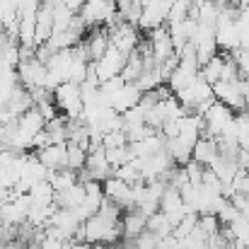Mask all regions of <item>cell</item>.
<instances>
[{
    "mask_svg": "<svg viewBox=\"0 0 249 249\" xmlns=\"http://www.w3.org/2000/svg\"><path fill=\"white\" fill-rule=\"evenodd\" d=\"M107 36H109V46H114L121 56H131L136 51V46L141 44V34H138V27L133 24H126L121 22L119 27L114 29H107Z\"/></svg>",
    "mask_w": 249,
    "mask_h": 249,
    "instance_id": "1",
    "label": "cell"
},
{
    "mask_svg": "<svg viewBox=\"0 0 249 249\" xmlns=\"http://www.w3.org/2000/svg\"><path fill=\"white\" fill-rule=\"evenodd\" d=\"M114 12H116V0H85L78 15L85 22V27H97L104 24Z\"/></svg>",
    "mask_w": 249,
    "mask_h": 249,
    "instance_id": "2",
    "label": "cell"
},
{
    "mask_svg": "<svg viewBox=\"0 0 249 249\" xmlns=\"http://www.w3.org/2000/svg\"><path fill=\"white\" fill-rule=\"evenodd\" d=\"M124 63H126V56H121L114 46H109L107 53H104L99 61H92V68H94L97 80H99V83H107V80H111V78H116V75L121 73Z\"/></svg>",
    "mask_w": 249,
    "mask_h": 249,
    "instance_id": "3",
    "label": "cell"
},
{
    "mask_svg": "<svg viewBox=\"0 0 249 249\" xmlns=\"http://www.w3.org/2000/svg\"><path fill=\"white\" fill-rule=\"evenodd\" d=\"M102 191H104V198L114 201L121 211H131L133 208V198H131V186L116 177H109L102 181Z\"/></svg>",
    "mask_w": 249,
    "mask_h": 249,
    "instance_id": "4",
    "label": "cell"
},
{
    "mask_svg": "<svg viewBox=\"0 0 249 249\" xmlns=\"http://www.w3.org/2000/svg\"><path fill=\"white\" fill-rule=\"evenodd\" d=\"M46 66L39 63L36 58L29 63H19L17 66V80L24 89H34V87H44L46 89Z\"/></svg>",
    "mask_w": 249,
    "mask_h": 249,
    "instance_id": "5",
    "label": "cell"
},
{
    "mask_svg": "<svg viewBox=\"0 0 249 249\" xmlns=\"http://www.w3.org/2000/svg\"><path fill=\"white\" fill-rule=\"evenodd\" d=\"M215 46L223 49L225 53H230L232 49L240 46L237 22H223V19H218V24H215Z\"/></svg>",
    "mask_w": 249,
    "mask_h": 249,
    "instance_id": "6",
    "label": "cell"
},
{
    "mask_svg": "<svg viewBox=\"0 0 249 249\" xmlns=\"http://www.w3.org/2000/svg\"><path fill=\"white\" fill-rule=\"evenodd\" d=\"M141 89L136 87L133 83H126L124 87H121V92L116 94V97H111V109L119 114V116H124L128 109H133V107H138V102H141Z\"/></svg>",
    "mask_w": 249,
    "mask_h": 249,
    "instance_id": "7",
    "label": "cell"
},
{
    "mask_svg": "<svg viewBox=\"0 0 249 249\" xmlns=\"http://www.w3.org/2000/svg\"><path fill=\"white\" fill-rule=\"evenodd\" d=\"M145 225H148V218H145L138 208L124 211L121 228H124V240H126V242H133L141 232H145Z\"/></svg>",
    "mask_w": 249,
    "mask_h": 249,
    "instance_id": "8",
    "label": "cell"
},
{
    "mask_svg": "<svg viewBox=\"0 0 249 249\" xmlns=\"http://www.w3.org/2000/svg\"><path fill=\"white\" fill-rule=\"evenodd\" d=\"M85 169L89 172V177H92L94 181H104V179H109V177H111V172H114V169L109 167V162H107L104 148L87 153V160H85Z\"/></svg>",
    "mask_w": 249,
    "mask_h": 249,
    "instance_id": "9",
    "label": "cell"
},
{
    "mask_svg": "<svg viewBox=\"0 0 249 249\" xmlns=\"http://www.w3.org/2000/svg\"><path fill=\"white\" fill-rule=\"evenodd\" d=\"M215 158H218V143L213 138H203L201 136L196 141V145L191 148V160L198 162L201 167H211L215 162Z\"/></svg>",
    "mask_w": 249,
    "mask_h": 249,
    "instance_id": "10",
    "label": "cell"
},
{
    "mask_svg": "<svg viewBox=\"0 0 249 249\" xmlns=\"http://www.w3.org/2000/svg\"><path fill=\"white\" fill-rule=\"evenodd\" d=\"M83 44H85V49H87L89 61H99L107 53V49H109L107 29H92L87 36H83Z\"/></svg>",
    "mask_w": 249,
    "mask_h": 249,
    "instance_id": "11",
    "label": "cell"
},
{
    "mask_svg": "<svg viewBox=\"0 0 249 249\" xmlns=\"http://www.w3.org/2000/svg\"><path fill=\"white\" fill-rule=\"evenodd\" d=\"M66 145H68V143H66ZM66 145H49V148H44V150L36 153V160L46 167L49 172L63 169V167H66Z\"/></svg>",
    "mask_w": 249,
    "mask_h": 249,
    "instance_id": "12",
    "label": "cell"
},
{
    "mask_svg": "<svg viewBox=\"0 0 249 249\" xmlns=\"http://www.w3.org/2000/svg\"><path fill=\"white\" fill-rule=\"evenodd\" d=\"M44 126H46V121H44V116L39 114V109H36V107H32L29 111H24V114L17 119V128H19V131H24V133H29V136L41 133V131H44Z\"/></svg>",
    "mask_w": 249,
    "mask_h": 249,
    "instance_id": "13",
    "label": "cell"
},
{
    "mask_svg": "<svg viewBox=\"0 0 249 249\" xmlns=\"http://www.w3.org/2000/svg\"><path fill=\"white\" fill-rule=\"evenodd\" d=\"M46 181L51 184V189H53V194H58V191H66V189H71L73 184H78V172H73V169H53V172H49L46 174Z\"/></svg>",
    "mask_w": 249,
    "mask_h": 249,
    "instance_id": "14",
    "label": "cell"
},
{
    "mask_svg": "<svg viewBox=\"0 0 249 249\" xmlns=\"http://www.w3.org/2000/svg\"><path fill=\"white\" fill-rule=\"evenodd\" d=\"M223 68H225V53H215L208 63H203L198 68V75L208 85H215L220 83V78H223Z\"/></svg>",
    "mask_w": 249,
    "mask_h": 249,
    "instance_id": "15",
    "label": "cell"
},
{
    "mask_svg": "<svg viewBox=\"0 0 249 249\" xmlns=\"http://www.w3.org/2000/svg\"><path fill=\"white\" fill-rule=\"evenodd\" d=\"M145 230L150 232V235H155L158 240H162L167 235H172V230H174V225L169 223V218H167L165 213H155V215H150L148 218V225H145Z\"/></svg>",
    "mask_w": 249,
    "mask_h": 249,
    "instance_id": "16",
    "label": "cell"
},
{
    "mask_svg": "<svg viewBox=\"0 0 249 249\" xmlns=\"http://www.w3.org/2000/svg\"><path fill=\"white\" fill-rule=\"evenodd\" d=\"M141 73H143V58L138 56V51H133V53L126 58V63H124L119 78H121L124 83H136Z\"/></svg>",
    "mask_w": 249,
    "mask_h": 249,
    "instance_id": "17",
    "label": "cell"
},
{
    "mask_svg": "<svg viewBox=\"0 0 249 249\" xmlns=\"http://www.w3.org/2000/svg\"><path fill=\"white\" fill-rule=\"evenodd\" d=\"M198 73H191V71H186V68H179L177 66V71L167 78V87L172 89V94H177V92H181V89H186L189 85L194 83V78H196Z\"/></svg>",
    "mask_w": 249,
    "mask_h": 249,
    "instance_id": "18",
    "label": "cell"
},
{
    "mask_svg": "<svg viewBox=\"0 0 249 249\" xmlns=\"http://www.w3.org/2000/svg\"><path fill=\"white\" fill-rule=\"evenodd\" d=\"M29 198L34 206H51L53 203V189L49 181H39L29 189Z\"/></svg>",
    "mask_w": 249,
    "mask_h": 249,
    "instance_id": "19",
    "label": "cell"
},
{
    "mask_svg": "<svg viewBox=\"0 0 249 249\" xmlns=\"http://www.w3.org/2000/svg\"><path fill=\"white\" fill-rule=\"evenodd\" d=\"M85 160H87V153L83 148L68 143L66 145V169H73V172H80L85 169Z\"/></svg>",
    "mask_w": 249,
    "mask_h": 249,
    "instance_id": "20",
    "label": "cell"
},
{
    "mask_svg": "<svg viewBox=\"0 0 249 249\" xmlns=\"http://www.w3.org/2000/svg\"><path fill=\"white\" fill-rule=\"evenodd\" d=\"M97 218H102L104 223H121V218H124V211L114 203V201H109V198H104L102 203H99V211H97Z\"/></svg>",
    "mask_w": 249,
    "mask_h": 249,
    "instance_id": "21",
    "label": "cell"
},
{
    "mask_svg": "<svg viewBox=\"0 0 249 249\" xmlns=\"http://www.w3.org/2000/svg\"><path fill=\"white\" fill-rule=\"evenodd\" d=\"M128 145V136L124 128H116L111 133H104L102 136V148L104 150H114V148H126Z\"/></svg>",
    "mask_w": 249,
    "mask_h": 249,
    "instance_id": "22",
    "label": "cell"
},
{
    "mask_svg": "<svg viewBox=\"0 0 249 249\" xmlns=\"http://www.w3.org/2000/svg\"><path fill=\"white\" fill-rule=\"evenodd\" d=\"M104 155H107V162H109V167H111V169L128 165V162L133 160V155H131L128 145H126V148H114V150H104Z\"/></svg>",
    "mask_w": 249,
    "mask_h": 249,
    "instance_id": "23",
    "label": "cell"
},
{
    "mask_svg": "<svg viewBox=\"0 0 249 249\" xmlns=\"http://www.w3.org/2000/svg\"><path fill=\"white\" fill-rule=\"evenodd\" d=\"M198 230L206 235V240H213V237H218V235H220L223 225L218 223V218H215V215H198Z\"/></svg>",
    "mask_w": 249,
    "mask_h": 249,
    "instance_id": "24",
    "label": "cell"
},
{
    "mask_svg": "<svg viewBox=\"0 0 249 249\" xmlns=\"http://www.w3.org/2000/svg\"><path fill=\"white\" fill-rule=\"evenodd\" d=\"M196 225H198V213H189L179 225H174V230H172V235L177 237V240H184V237H189L194 230H196Z\"/></svg>",
    "mask_w": 249,
    "mask_h": 249,
    "instance_id": "25",
    "label": "cell"
},
{
    "mask_svg": "<svg viewBox=\"0 0 249 249\" xmlns=\"http://www.w3.org/2000/svg\"><path fill=\"white\" fill-rule=\"evenodd\" d=\"M240 215H242V213H240V211H237L230 201H223V206H220V208H218V213H215V218H218V223H220L223 228L232 225Z\"/></svg>",
    "mask_w": 249,
    "mask_h": 249,
    "instance_id": "26",
    "label": "cell"
},
{
    "mask_svg": "<svg viewBox=\"0 0 249 249\" xmlns=\"http://www.w3.org/2000/svg\"><path fill=\"white\" fill-rule=\"evenodd\" d=\"M124 80L116 75V78H111V80H107V83H99V94L107 99V102H111V97H116L119 92H121V87H124ZM111 107V104H109Z\"/></svg>",
    "mask_w": 249,
    "mask_h": 249,
    "instance_id": "27",
    "label": "cell"
},
{
    "mask_svg": "<svg viewBox=\"0 0 249 249\" xmlns=\"http://www.w3.org/2000/svg\"><path fill=\"white\" fill-rule=\"evenodd\" d=\"M184 174H186L189 184H194V186H201V179H203V167L198 165V162L189 160V162L184 165Z\"/></svg>",
    "mask_w": 249,
    "mask_h": 249,
    "instance_id": "28",
    "label": "cell"
},
{
    "mask_svg": "<svg viewBox=\"0 0 249 249\" xmlns=\"http://www.w3.org/2000/svg\"><path fill=\"white\" fill-rule=\"evenodd\" d=\"M131 245H133L136 249H158L160 240H158L155 235H150V232L145 230V232H141V235H138V237H136V240H133Z\"/></svg>",
    "mask_w": 249,
    "mask_h": 249,
    "instance_id": "29",
    "label": "cell"
},
{
    "mask_svg": "<svg viewBox=\"0 0 249 249\" xmlns=\"http://www.w3.org/2000/svg\"><path fill=\"white\" fill-rule=\"evenodd\" d=\"M68 245H71V242H63V240H58V237L44 232V237H41V242H39V249H68Z\"/></svg>",
    "mask_w": 249,
    "mask_h": 249,
    "instance_id": "30",
    "label": "cell"
},
{
    "mask_svg": "<svg viewBox=\"0 0 249 249\" xmlns=\"http://www.w3.org/2000/svg\"><path fill=\"white\" fill-rule=\"evenodd\" d=\"M68 249H92V245H87V242H71Z\"/></svg>",
    "mask_w": 249,
    "mask_h": 249,
    "instance_id": "31",
    "label": "cell"
},
{
    "mask_svg": "<svg viewBox=\"0 0 249 249\" xmlns=\"http://www.w3.org/2000/svg\"><path fill=\"white\" fill-rule=\"evenodd\" d=\"M92 249H114V247H109V245H92Z\"/></svg>",
    "mask_w": 249,
    "mask_h": 249,
    "instance_id": "32",
    "label": "cell"
},
{
    "mask_svg": "<svg viewBox=\"0 0 249 249\" xmlns=\"http://www.w3.org/2000/svg\"><path fill=\"white\" fill-rule=\"evenodd\" d=\"M119 249H136V247H133L131 242H126V245H121V247H119Z\"/></svg>",
    "mask_w": 249,
    "mask_h": 249,
    "instance_id": "33",
    "label": "cell"
},
{
    "mask_svg": "<svg viewBox=\"0 0 249 249\" xmlns=\"http://www.w3.org/2000/svg\"><path fill=\"white\" fill-rule=\"evenodd\" d=\"M232 249H249V247H242V245H237V242H235V245H232Z\"/></svg>",
    "mask_w": 249,
    "mask_h": 249,
    "instance_id": "34",
    "label": "cell"
}]
</instances>
